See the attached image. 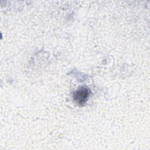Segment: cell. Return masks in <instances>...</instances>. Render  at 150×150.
Here are the masks:
<instances>
[{
	"label": "cell",
	"instance_id": "cell-1",
	"mask_svg": "<svg viewBox=\"0 0 150 150\" xmlns=\"http://www.w3.org/2000/svg\"><path fill=\"white\" fill-rule=\"evenodd\" d=\"M90 93V88L84 86L80 87L73 94V100L79 105H83L87 101Z\"/></svg>",
	"mask_w": 150,
	"mask_h": 150
}]
</instances>
